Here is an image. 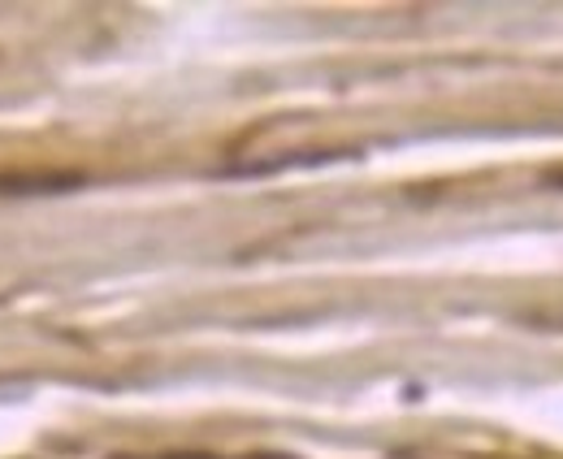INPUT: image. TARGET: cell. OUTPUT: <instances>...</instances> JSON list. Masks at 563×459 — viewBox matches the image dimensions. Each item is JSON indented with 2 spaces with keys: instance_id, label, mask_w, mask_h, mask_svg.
<instances>
[{
  "instance_id": "7a4b0ae2",
  "label": "cell",
  "mask_w": 563,
  "mask_h": 459,
  "mask_svg": "<svg viewBox=\"0 0 563 459\" xmlns=\"http://www.w3.org/2000/svg\"><path fill=\"white\" fill-rule=\"evenodd\" d=\"M161 459H212V456H161Z\"/></svg>"
},
{
  "instance_id": "6da1fadb",
  "label": "cell",
  "mask_w": 563,
  "mask_h": 459,
  "mask_svg": "<svg viewBox=\"0 0 563 459\" xmlns=\"http://www.w3.org/2000/svg\"><path fill=\"white\" fill-rule=\"evenodd\" d=\"M542 183H547V187H563V170H551Z\"/></svg>"
}]
</instances>
